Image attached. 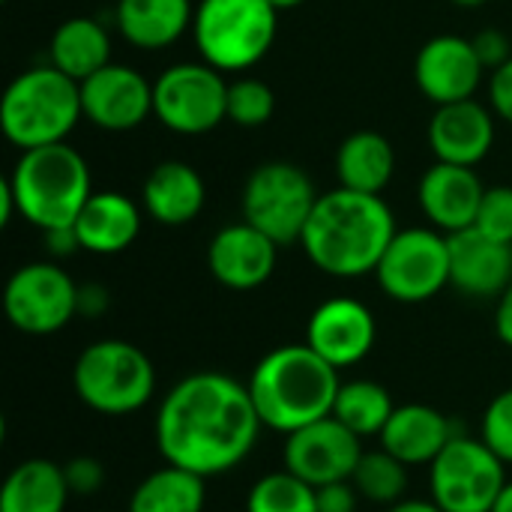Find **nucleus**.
<instances>
[{
  "mask_svg": "<svg viewBox=\"0 0 512 512\" xmlns=\"http://www.w3.org/2000/svg\"><path fill=\"white\" fill-rule=\"evenodd\" d=\"M249 387L225 372H195L177 381L156 411V447L165 465L198 477L237 468L261 435Z\"/></svg>",
  "mask_w": 512,
  "mask_h": 512,
  "instance_id": "f257e3e1",
  "label": "nucleus"
},
{
  "mask_svg": "<svg viewBox=\"0 0 512 512\" xmlns=\"http://www.w3.org/2000/svg\"><path fill=\"white\" fill-rule=\"evenodd\" d=\"M396 231V216L381 195L339 186L318 198L300 246L321 273L360 279L378 270Z\"/></svg>",
  "mask_w": 512,
  "mask_h": 512,
  "instance_id": "f03ea898",
  "label": "nucleus"
},
{
  "mask_svg": "<svg viewBox=\"0 0 512 512\" xmlns=\"http://www.w3.org/2000/svg\"><path fill=\"white\" fill-rule=\"evenodd\" d=\"M246 387L261 423L273 432L291 435L333 414L342 381L339 369L303 342L264 354Z\"/></svg>",
  "mask_w": 512,
  "mask_h": 512,
  "instance_id": "7ed1b4c3",
  "label": "nucleus"
},
{
  "mask_svg": "<svg viewBox=\"0 0 512 512\" xmlns=\"http://www.w3.org/2000/svg\"><path fill=\"white\" fill-rule=\"evenodd\" d=\"M6 183L15 195L18 216L42 234L72 228L96 192L87 159L69 141L24 150Z\"/></svg>",
  "mask_w": 512,
  "mask_h": 512,
  "instance_id": "20e7f679",
  "label": "nucleus"
},
{
  "mask_svg": "<svg viewBox=\"0 0 512 512\" xmlns=\"http://www.w3.org/2000/svg\"><path fill=\"white\" fill-rule=\"evenodd\" d=\"M81 117V84L51 63L15 75L0 99V129L21 153L63 144Z\"/></svg>",
  "mask_w": 512,
  "mask_h": 512,
  "instance_id": "39448f33",
  "label": "nucleus"
},
{
  "mask_svg": "<svg viewBox=\"0 0 512 512\" xmlns=\"http://www.w3.org/2000/svg\"><path fill=\"white\" fill-rule=\"evenodd\" d=\"M279 33V9L270 0H198L192 39L204 63L219 72H243L261 63Z\"/></svg>",
  "mask_w": 512,
  "mask_h": 512,
  "instance_id": "423d86ee",
  "label": "nucleus"
},
{
  "mask_svg": "<svg viewBox=\"0 0 512 512\" xmlns=\"http://www.w3.org/2000/svg\"><path fill=\"white\" fill-rule=\"evenodd\" d=\"M72 387L90 411L105 417H126L153 399L156 369L138 345L123 339H102L78 354L72 366Z\"/></svg>",
  "mask_w": 512,
  "mask_h": 512,
  "instance_id": "0eeeda50",
  "label": "nucleus"
},
{
  "mask_svg": "<svg viewBox=\"0 0 512 512\" xmlns=\"http://www.w3.org/2000/svg\"><path fill=\"white\" fill-rule=\"evenodd\" d=\"M312 177L294 162H264L243 186V222L267 234L273 243H300L318 204Z\"/></svg>",
  "mask_w": 512,
  "mask_h": 512,
  "instance_id": "6e6552de",
  "label": "nucleus"
},
{
  "mask_svg": "<svg viewBox=\"0 0 512 512\" xmlns=\"http://www.w3.org/2000/svg\"><path fill=\"white\" fill-rule=\"evenodd\" d=\"M153 117L177 135H207L228 120V81L210 63H174L153 81Z\"/></svg>",
  "mask_w": 512,
  "mask_h": 512,
  "instance_id": "1a4fd4ad",
  "label": "nucleus"
},
{
  "mask_svg": "<svg viewBox=\"0 0 512 512\" xmlns=\"http://www.w3.org/2000/svg\"><path fill=\"white\" fill-rule=\"evenodd\" d=\"M432 501L444 512H492L507 480V465L483 438L456 435L429 465Z\"/></svg>",
  "mask_w": 512,
  "mask_h": 512,
  "instance_id": "9d476101",
  "label": "nucleus"
},
{
  "mask_svg": "<svg viewBox=\"0 0 512 512\" xmlns=\"http://www.w3.org/2000/svg\"><path fill=\"white\" fill-rule=\"evenodd\" d=\"M375 279L396 303H426L450 285V240L435 228L396 231Z\"/></svg>",
  "mask_w": 512,
  "mask_h": 512,
  "instance_id": "9b49d317",
  "label": "nucleus"
},
{
  "mask_svg": "<svg viewBox=\"0 0 512 512\" xmlns=\"http://www.w3.org/2000/svg\"><path fill=\"white\" fill-rule=\"evenodd\" d=\"M78 288L54 261L18 267L3 288V312L9 324L27 336H51L78 315Z\"/></svg>",
  "mask_w": 512,
  "mask_h": 512,
  "instance_id": "f8f14e48",
  "label": "nucleus"
},
{
  "mask_svg": "<svg viewBox=\"0 0 512 512\" xmlns=\"http://www.w3.org/2000/svg\"><path fill=\"white\" fill-rule=\"evenodd\" d=\"M363 438L342 426L333 414L285 435L282 462L285 471L309 483L312 489L351 480L363 459Z\"/></svg>",
  "mask_w": 512,
  "mask_h": 512,
  "instance_id": "ddd939ff",
  "label": "nucleus"
},
{
  "mask_svg": "<svg viewBox=\"0 0 512 512\" xmlns=\"http://www.w3.org/2000/svg\"><path fill=\"white\" fill-rule=\"evenodd\" d=\"M81 111L84 120L105 132L138 129L153 117V81H147L135 66L108 63L81 81Z\"/></svg>",
  "mask_w": 512,
  "mask_h": 512,
  "instance_id": "4468645a",
  "label": "nucleus"
},
{
  "mask_svg": "<svg viewBox=\"0 0 512 512\" xmlns=\"http://www.w3.org/2000/svg\"><path fill=\"white\" fill-rule=\"evenodd\" d=\"M486 78L474 42L456 33H441L423 42L414 60V81L420 93L435 105H453L477 99V90Z\"/></svg>",
  "mask_w": 512,
  "mask_h": 512,
  "instance_id": "2eb2a0df",
  "label": "nucleus"
},
{
  "mask_svg": "<svg viewBox=\"0 0 512 512\" xmlns=\"http://www.w3.org/2000/svg\"><path fill=\"white\" fill-rule=\"evenodd\" d=\"M378 339L375 315L366 303L354 297L324 300L306 324V345L327 360L333 369H348L363 363Z\"/></svg>",
  "mask_w": 512,
  "mask_h": 512,
  "instance_id": "dca6fc26",
  "label": "nucleus"
},
{
  "mask_svg": "<svg viewBox=\"0 0 512 512\" xmlns=\"http://www.w3.org/2000/svg\"><path fill=\"white\" fill-rule=\"evenodd\" d=\"M279 261V243L252 228L249 222L225 225L207 246L210 276L231 291H255L273 273Z\"/></svg>",
  "mask_w": 512,
  "mask_h": 512,
  "instance_id": "f3484780",
  "label": "nucleus"
},
{
  "mask_svg": "<svg viewBox=\"0 0 512 512\" xmlns=\"http://www.w3.org/2000/svg\"><path fill=\"white\" fill-rule=\"evenodd\" d=\"M483 195L486 186L474 168L447 162H435L432 168H426L417 186V201L423 216L429 219V228L447 237L474 228Z\"/></svg>",
  "mask_w": 512,
  "mask_h": 512,
  "instance_id": "a211bd4d",
  "label": "nucleus"
},
{
  "mask_svg": "<svg viewBox=\"0 0 512 512\" xmlns=\"http://www.w3.org/2000/svg\"><path fill=\"white\" fill-rule=\"evenodd\" d=\"M495 117L498 114L477 99L438 105L426 132L435 159L465 168L480 165L495 144Z\"/></svg>",
  "mask_w": 512,
  "mask_h": 512,
  "instance_id": "6ab92c4d",
  "label": "nucleus"
},
{
  "mask_svg": "<svg viewBox=\"0 0 512 512\" xmlns=\"http://www.w3.org/2000/svg\"><path fill=\"white\" fill-rule=\"evenodd\" d=\"M450 285L468 297H501L512 282V246L477 228L450 234Z\"/></svg>",
  "mask_w": 512,
  "mask_h": 512,
  "instance_id": "aec40b11",
  "label": "nucleus"
},
{
  "mask_svg": "<svg viewBox=\"0 0 512 512\" xmlns=\"http://www.w3.org/2000/svg\"><path fill=\"white\" fill-rule=\"evenodd\" d=\"M207 201V186L204 177L180 159H165L153 165V171L144 177L141 186V207L144 213L168 228L189 225L198 219Z\"/></svg>",
  "mask_w": 512,
  "mask_h": 512,
  "instance_id": "412c9836",
  "label": "nucleus"
},
{
  "mask_svg": "<svg viewBox=\"0 0 512 512\" xmlns=\"http://www.w3.org/2000/svg\"><path fill=\"white\" fill-rule=\"evenodd\" d=\"M141 210L144 207H138L123 192H114V189L93 192L72 225L78 246L93 255L126 252L141 234Z\"/></svg>",
  "mask_w": 512,
  "mask_h": 512,
  "instance_id": "4be33fe9",
  "label": "nucleus"
},
{
  "mask_svg": "<svg viewBox=\"0 0 512 512\" xmlns=\"http://www.w3.org/2000/svg\"><path fill=\"white\" fill-rule=\"evenodd\" d=\"M381 447L393 453L399 462L411 465H432L444 447L456 438L450 420L432 405H396L390 423L378 435Z\"/></svg>",
  "mask_w": 512,
  "mask_h": 512,
  "instance_id": "5701e85b",
  "label": "nucleus"
},
{
  "mask_svg": "<svg viewBox=\"0 0 512 512\" xmlns=\"http://www.w3.org/2000/svg\"><path fill=\"white\" fill-rule=\"evenodd\" d=\"M114 21L120 36L141 51H162L192 30V0H117Z\"/></svg>",
  "mask_w": 512,
  "mask_h": 512,
  "instance_id": "b1692460",
  "label": "nucleus"
},
{
  "mask_svg": "<svg viewBox=\"0 0 512 512\" xmlns=\"http://www.w3.org/2000/svg\"><path fill=\"white\" fill-rule=\"evenodd\" d=\"M396 174V150L387 135L375 129L351 132L336 150V177L342 189L381 195Z\"/></svg>",
  "mask_w": 512,
  "mask_h": 512,
  "instance_id": "393cba45",
  "label": "nucleus"
},
{
  "mask_svg": "<svg viewBox=\"0 0 512 512\" xmlns=\"http://www.w3.org/2000/svg\"><path fill=\"white\" fill-rule=\"evenodd\" d=\"M48 60L54 69H60L63 75H69L72 81H87L90 75H96L99 69H105L111 60V36L105 30V24H99L96 18L87 15H75L66 18L48 45Z\"/></svg>",
  "mask_w": 512,
  "mask_h": 512,
  "instance_id": "a878e982",
  "label": "nucleus"
},
{
  "mask_svg": "<svg viewBox=\"0 0 512 512\" xmlns=\"http://www.w3.org/2000/svg\"><path fill=\"white\" fill-rule=\"evenodd\" d=\"M66 471L48 459H27L15 465L0 489V512H66Z\"/></svg>",
  "mask_w": 512,
  "mask_h": 512,
  "instance_id": "bb28decb",
  "label": "nucleus"
},
{
  "mask_svg": "<svg viewBox=\"0 0 512 512\" xmlns=\"http://www.w3.org/2000/svg\"><path fill=\"white\" fill-rule=\"evenodd\" d=\"M204 504V477L177 465H165L135 486L126 512H204Z\"/></svg>",
  "mask_w": 512,
  "mask_h": 512,
  "instance_id": "cd10ccee",
  "label": "nucleus"
},
{
  "mask_svg": "<svg viewBox=\"0 0 512 512\" xmlns=\"http://www.w3.org/2000/svg\"><path fill=\"white\" fill-rule=\"evenodd\" d=\"M393 411L396 405L390 399V390L378 381H345L333 405V417L357 438L381 435Z\"/></svg>",
  "mask_w": 512,
  "mask_h": 512,
  "instance_id": "c85d7f7f",
  "label": "nucleus"
},
{
  "mask_svg": "<svg viewBox=\"0 0 512 512\" xmlns=\"http://www.w3.org/2000/svg\"><path fill=\"white\" fill-rule=\"evenodd\" d=\"M354 489L360 492V498L372 501V504H384L393 507L399 501H405V489H408V465L399 462L393 453L372 450L363 453L354 477H351Z\"/></svg>",
  "mask_w": 512,
  "mask_h": 512,
  "instance_id": "c756f323",
  "label": "nucleus"
},
{
  "mask_svg": "<svg viewBox=\"0 0 512 512\" xmlns=\"http://www.w3.org/2000/svg\"><path fill=\"white\" fill-rule=\"evenodd\" d=\"M246 512H318V498L315 489L291 471H276L249 489Z\"/></svg>",
  "mask_w": 512,
  "mask_h": 512,
  "instance_id": "7c9ffc66",
  "label": "nucleus"
},
{
  "mask_svg": "<svg viewBox=\"0 0 512 512\" xmlns=\"http://www.w3.org/2000/svg\"><path fill=\"white\" fill-rule=\"evenodd\" d=\"M276 111V93L267 81L240 75L237 81H228V120L243 129H258L270 123Z\"/></svg>",
  "mask_w": 512,
  "mask_h": 512,
  "instance_id": "2f4dec72",
  "label": "nucleus"
},
{
  "mask_svg": "<svg viewBox=\"0 0 512 512\" xmlns=\"http://www.w3.org/2000/svg\"><path fill=\"white\" fill-rule=\"evenodd\" d=\"M474 228L489 240L512 246V186H489Z\"/></svg>",
  "mask_w": 512,
  "mask_h": 512,
  "instance_id": "473e14b6",
  "label": "nucleus"
},
{
  "mask_svg": "<svg viewBox=\"0 0 512 512\" xmlns=\"http://www.w3.org/2000/svg\"><path fill=\"white\" fill-rule=\"evenodd\" d=\"M480 438L504 465H512V387L489 402Z\"/></svg>",
  "mask_w": 512,
  "mask_h": 512,
  "instance_id": "72a5a7b5",
  "label": "nucleus"
},
{
  "mask_svg": "<svg viewBox=\"0 0 512 512\" xmlns=\"http://www.w3.org/2000/svg\"><path fill=\"white\" fill-rule=\"evenodd\" d=\"M471 42H474V51H477L480 63L486 66V72L501 69V66H504V63L512 57L510 36H507L504 30H498V27H486V30H480Z\"/></svg>",
  "mask_w": 512,
  "mask_h": 512,
  "instance_id": "f704fd0d",
  "label": "nucleus"
},
{
  "mask_svg": "<svg viewBox=\"0 0 512 512\" xmlns=\"http://www.w3.org/2000/svg\"><path fill=\"white\" fill-rule=\"evenodd\" d=\"M63 471H66V483H69L72 495H93V492H99V486L105 480L102 465L90 456H78V459L66 462Z\"/></svg>",
  "mask_w": 512,
  "mask_h": 512,
  "instance_id": "c9c22d12",
  "label": "nucleus"
},
{
  "mask_svg": "<svg viewBox=\"0 0 512 512\" xmlns=\"http://www.w3.org/2000/svg\"><path fill=\"white\" fill-rule=\"evenodd\" d=\"M315 498H318V512H357L360 492L354 489L351 480H342L315 489Z\"/></svg>",
  "mask_w": 512,
  "mask_h": 512,
  "instance_id": "e433bc0d",
  "label": "nucleus"
},
{
  "mask_svg": "<svg viewBox=\"0 0 512 512\" xmlns=\"http://www.w3.org/2000/svg\"><path fill=\"white\" fill-rule=\"evenodd\" d=\"M489 102H492V111L512 126V57L492 72L489 78Z\"/></svg>",
  "mask_w": 512,
  "mask_h": 512,
  "instance_id": "4c0bfd02",
  "label": "nucleus"
},
{
  "mask_svg": "<svg viewBox=\"0 0 512 512\" xmlns=\"http://www.w3.org/2000/svg\"><path fill=\"white\" fill-rule=\"evenodd\" d=\"M108 309V291L102 285L78 288V315H102Z\"/></svg>",
  "mask_w": 512,
  "mask_h": 512,
  "instance_id": "58836bf2",
  "label": "nucleus"
},
{
  "mask_svg": "<svg viewBox=\"0 0 512 512\" xmlns=\"http://www.w3.org/2000/svg\"><path fill=\"white\" fill-rule=\"evenodd\" d=\"M495 333L498 339L512 348V282L507 285V291L498 297V306H495Z\"/></svg>",
  "mask_w": 512,
  "mask_h": 512,
  "instance_id": "ea45409f",
  "label": "nucleus"
},
{
  "mask_svg": "<svg viewBox=\"0 0 512 512\" xmlns=\"http://www.w3.org/2000/svg\"><path fill=\"white\" fill-rule=\"evenodd\" d=\"M45 237V246H48V252L51 255H72V252H78L81 246H78V237H75V228H57V231H45L42 234Z\"/></svg>",
  "mask_w": 512,
  "mask_h": 512,
  "instance_id": "a19ab883",
  "label": "nucleus"
},
{
  "mask_svg": "<svg viewBox=\"0 0 512 512\" xmlns=\"http://www.w3.org/2000/svg\"><path fill=\"white\" fill-rule=\"evenodd\" d=\"M387 512H444L432 498L429 501H423V498H405V501H399V504H393Z\"/></svg>",
  "mask_w": 512,
  "mask_h": 512,
  "instance_id": "79ce46f5",
  "label": "nucleus"
},
{
  "mask_svg": "<svg viewBox=\"0 0 512 512\" xmlns=\"http://www.w3.org/2000/svg\"><path fill=\"white\" fill-rule=\"evenodd\" d=\"M492 512H512V480L504 486V492H501V498H498V504H495Z\"/></svg>",
  "mask_w": 512,
  "mask_h": 512,
  "instance_id": "37998d69",
  "label": "nucleus"
},
{
  "mask_svg": "<svg viewBox=\"0 0 512 512\" xmlns=\"http://www.w3.org/2000/svg\"><path fill=\"white\" fill-rule=\"evenodd\" d=\"M270 3L282 12V9H294V6H300V3H306V0H270Z\"/></svg>",
  "mask_w": 512,
  "mask_h": 512,
  "instance_id": "c03bdc74",
  "label": "nucleus"
},
{
  "mask_svg": "<svg viewBox=\"0 0 512 512\" xmlns=\"http://www.w3.org/2000/svg\"><path fill=\"white\" fill-rule=\"evenodd\" d=\"M450 3H456V6H462V9H477V6H483V3H489V0H450Z\"/></svg>",
  "mask_w": 512,
  "mask_h": 512,
  "instance_id": "a18cd8bd",
  "label": "nucleus"
}]
</instances>
